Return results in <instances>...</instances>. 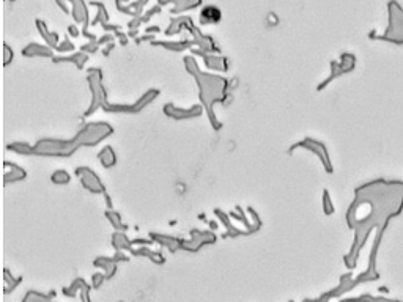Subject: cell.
Listing matches in <instances>:
<instances>
[{
	"mask_svg": "<svg viewBox=\"0 0 403 302\" xmlns=\"http://www.w3.org/2000/svg\"><path fill=\"white\" fill-rule=\"evenodd\" d=\"M203 17H209V19H217L219 17V11L216 8H206L203 11Z\"/></svg>",
	"mask_w": 403,
	"mask_h": 302,
	"instance_id": "obj_1",
	"label": "cell"
}]
</instances>
